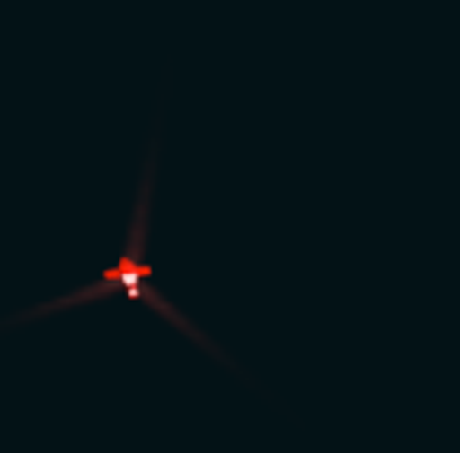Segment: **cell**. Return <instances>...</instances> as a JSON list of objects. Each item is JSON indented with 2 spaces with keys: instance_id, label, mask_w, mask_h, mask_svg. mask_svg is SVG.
Instances as JSON below:
<instances>
[{
  "instance_id": "cell-1",
  "label": "cell",
  "mask_w": 460,
  "mask_h": 453,
  "mask_svg": "<svg viewBox=\"0 0 460 453\" xmlns=\"http://www.w3.org/2000/svg\"><path fill=\"white\" fill-rule=\"evenodd\" d=\"M155 177H158V145H148V158L142 164L139 183H136V202L133 211H129V223H127V243H123V252L133 262V268L127 271H108V274L95 277L92 283H83V287H73L66 293L54 296L48 302H39V306L26 309V312H16L10 318H4V325H20V321H32L39 315H54V312H66V309L85 306V302H95L111 296L114 290H127V293H136L146 300V306L152 309L155 315H161L164 321H171L177 327V334H183L186 340L199 344L211 359H217L221 365H237L234 359L224 353V346L217 344L211 334H205L177 302H171L164 293H161L155 283H146L152 277V271L142 268V258H146V243H148V227H152V196H155Z\"/></svg>"
}]
</instances>
